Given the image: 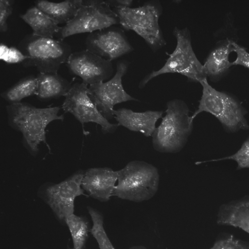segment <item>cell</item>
Segmentation results:
<instances>
[{
	"label": "cell",
	"mask_w": 249,
	"mask_h": 249,
	"mask_svg": "<svg viewBox=\"0 0 249 249\" xmlns=\"http://www.w3.org/2000/svg\"><path fill=\"white\" fill-rule=\"evenodd\" d=\"M216 222L240 229L249 234V197L222 205L218 211Z\"/></svg>",
	"instance_id": "16"
},
{
	"label": "cell",
	"mask_w": 249,
	"mask_h": 249,
	"mask_svg": "<svg viewBox=\"0 0 249 249\" xmlns=\"http://www.w3.org/2000/svg\"><path fill=\"white\" fill-rule=\"evenodd\" d=\"M128 68L126 62L118 63L115 75L108 81L91 85L87 89L88 94L100 112L107 119L114 117V107L118 104L137 100L124 90L122 78Z\"/></svg>",
	"instance_id": "10"
},
{
	"label": "cell",
	"mask_w": 249,
	"mask_h": 249,
	"mask_svg": "<svg viewBox=\"0 0 249 249\" xmlns=\"http://www.w3.org/2000/svg\"><path fill=\"white\" fill-rule=\"evenodd\" d=\"M231 42L228 39L209 54L203 64L207 76L213 79L220 78L233 66L229 60V55L233 51Z\"/></svg>",
	"instance_id": "18"
},
{
	"label": "cell",
	"mask_w": 249,
	"mask_h": 249,
	"mask_svg": "<svg viewBox=\"0 0 249 249\" xmlns=\"http://www.w3.org/2000/svg\"><path fill=\"white\" fill-rule=\"evenodd\" d=\"M66 63L70 72L87 86L104 82L113 72L111 61L86 49L72 53Z\"/></svg>",
	"instance_id": "12"
},
{
	"label": "cell",
	"mask_w": 249,
	"mask_h": 249,
	"mask_svg": "<svg viewBox=\"0 0 249 249\" xmlns=\"http://www.w3.org/2000/svg\"><path fill=\"white\" fill-rule=\"evenodd\" d=\"M36 77L29 75L1 93V96L10 104L19 103L25 98L36 95Z\"/></svg>",
	"instance_id": "21"
},
{
	"label": "cell",
	"mask_w": 249,
	"mask_h": 249,
	"mask_svg": "<svg viewBox=\"0 0 249 249\" xmlns=\"http://www.w3.org/2000/svg\"><path fill=\"white\" fill-rule=\"evenodd\" d=\"M129 249H147L143 246H135L131 247Z\"/></svg>",
	"instance_id": "29"
},
{
	"label": "cell",
	"mask_w": 249,
	"mask_h": 249,
	"mask_svg": "<svg viewBox=\"0 0 249 249\" xmlns=\"http://www.w3.org/2000/svg\"><path fill=\"white\" fill-rule=\"evenodd\" d=\"M13 12V1L0 0V31L5 32L8 30L7 20Z\"/></svg>",
	"instance_id": "27"
},
{
	"label": "cell",
	"mask_w": 249,
	"mask_h": 249,
	"mask_svg": "<svg viewBox=\"0 0 249 249\" xmlns=\"http://www.w3.org/2000/svg\"><path fill=\"white\" fill-rule=\"evenodd\" d=\"M84 174L78 171L59 183L43 188L41 192L43 199L61 222L65 223L69 216L74 214L75 198L87 196L81 187Z\"/></svg>",
	"instance_id": "9"
},
{
	"label": "cell",
	"mask_w": 249,
	"mask_h": 249,
	"mask_svg": "<svg viewBox=\"0 0 249 249\" xmlns=\"http://www.w3.org/2000/svg\"><path fill=\"white\" fill-rule=\"evenodd\" d=\"M72 238L73 249H85L89 237V224L87 219L74 214L69 216L65 222Z\"/></svg>",
	"instance_id": "22"
},
{
	"label": "cell",
	"mask_w": 249,
	"mask_h": 249,
	"mask_svg": "<svg viewBox=\"0 0 249 249\" xmlns=\"http://www.w3.org/2000/svg\"><path fill=\"white\" fill-rule=\"evenodd\" d=\"M88 86L75 83L64 96L62 105L63 110L73 115L83 126L85 123H94L99 124L105 133H113L118 125L110 123L98 110L89 97Z\"/></svg>",
	"instance_id": "11"
},
{
	"label": "cell",
	"mask_w": 249,
	"mask_h": 249,
	"mask_svg": "<svg viewBox=\"0 0 249 249\" xmlns=\"http://www.w3.org/2000/svg\"><path fill=\"white\" fill-rule=\"evenodd\" d=\"M119 23V18L107 1L83 0L76 15L56 35L63 40L69 36L85 33H91Z\"/></svg>",
	"instance_id": "8"
},
{
	"label": "cell",
	"mask_w": 249,
	"mask_h": 249,
	"mask_svg": "<svg viewBox=\"0 0 249 249\" xmlns=\"http://www.w3.org/2000/svg\"><path fill=\"white\" fill-rule=\"evenodd\" d=\"M68 249H70V248H69Z\"/></svg>",
	"instance_id": "30"
},
{
	"label": "cell",
	"mask_w": 249,
	"mask_h": 249,
	"mask_svg": "<svg viewBox=\"0 0 249 249\" xmlns=\"http://www.w3.org/2000/svg\"><path fill=\"white\" fill-rule=\"evenodd\" d=\"M210 249H249V242L229 233L220 235Z\"/></svg>",
	"instance_id": "24"
},
{
	"label": "cell",
	"mask_w": 249,
	"mask_h": 249,
	"mask_svg": "<svg viewBox=\"0 0 249 249\" xmlns=\"http://www.w3.org/2000/svg\"><path fill=\"white\" fill-rule=\"evenodd\" d=\"M189 109L180 100H173L167 104L165 115L152 135L155 150L161 153H176L185 145L193 128Z\"/></svg>",
	"instance_id": "2"
},
{
	"label": "cell",
	"mask_w": 249,
	"mask_h": 249,
	"mask_svg": "<svg viewBox=\"0 0 249 249\" xmlns=\"http://www.w3.org/2000/svg\"><path fill=\"white\" fill-rule=\"evenodd\" d=\"M117 178V171L110 168H90L84 174L82 187L91 197L106 202L113 196Z\"/></svg>",
	"instance_id": "14"
},
{
	"label": "cell",
	"mask_w": 249,
	"mask_h": 249,
	"mask_svg": "<svg viewBox=\"0 0 249 249\" xmlns=\"http://www.w3.org/2000/svg\"><path fill=\"white\" fill-rule=\"evenodd\" d=\"M18 48L27 56L23 66L35 67L42 73H57L72 53L70 45L63 40L33 34L26 36Z\"/></svg>",
	"instance_id": "6"
},
{
	"label": "cell",
	"mask_w": 249,
	"mask_h": 249,
	"mask_svg": "<svg viewBox=\"0 0 249 249\" xmlns=\"http://www.w3.org/2000/svg\"><path fill=\"white\" fill-rule=\"evenodd\" d=\"M27 56L18 48L8 46L1 43L0 45V59L10 64H18L25 61Z\"/></svg>",
	"instance_id": "26"
},
{
	"label": "cell",
	"mask_w": 249,
	"mask_h": 249,
	"mask_svg": "<svg viewBox=\"0 0 249 249\" xmlns=\"http://www.w3.org/2000/svg\"><path fill=\"white\" fill-rule=\"evenodd\" d=\"M199 83L202 87V94L197 109L190 117L192 122L198 114L206 112L215 117L229 132L249 129L245 117L247 111L236 99L213 88L207 78Z\"/></svg>",
	"instance_id": "3"
},
{
	"label": "cell",
	"mask_w": 249,
	"mask_h": 249,
	"mask_svg": "<svg viewBox=\"0 0 249 249\" xmlns=\"http://www.w3.org/2000/svg\"><path fill=\"white\" fill-rule=\"evenodd\" d=\"M117 173V183L113 196L140 202L150 199L158 191L160 176L158 169L151 164L131 161Z\"/></svg>",
	"instance_id": "4"
},
{
	"label": "cell",
	"mask_w": 249,
	"mask_h": 249,
	"mask_svg": "<svg viewBox=\"0 0 249 249\" xmlns=\"http://www.w3.org/2000/svg\"><path fill=\"white\" fill-rule=\"evenodd\" d=\"M114 11L119 23L126 30H131L142 37L153 50L165 44L159 20L160 6L149 2L137 7H130L125 1H113Z\"/></svg>",
	"instance_id": "5"
},
{
	"label": "cell",
	"mask_w": 249,
	"mask_h": 249,
	"mask_svg": "<svg viewBox=\"0 0 249 249\" xmlns=\"http://www.w3.org/2000/svg\"><path fill=\"white\" fill-rule=\"evenodd\" d=\"M20 18L33 30V34L39 36L53 37L61 27L36 6L29 8Z\"/></svg>",
	"instance_id": "20"
},
{
	"label": "cell",
	"mask_w": 249,
	"mask_h": 249,
	"mask_svg": "<svg viewBox=\"0 0 249 249\" xmlns=\"http://www.w3.org/2000/svg\"><path fill=\"white\" fill-rule=\"evenodd\" d=\"M233 51L236 53V59L232 62L233 65H240L249 70V53L243 46L232 40Z\"/></svg>",
	"instance_id": "28"
},
{
	"label": "cell",
	"mask_w": 249,
	"mask_h": 249,
	"mask_svg": "<svg viewBox=\"0 0 249 249\" xmlns=\"http://www.w3.org/2000/svg\"><path fill=\"white\" fill-rule=\"evenodd\" d=\"M85 45L86 50L109 61L133 50L124 33L112 26L89 34Z\"/></svg>",
	"instance_id": "13"
},
{
	"label": "cell",
	"mask_w": 249,
	"mask_h": 249,
	"mask_svg": "<svg viewBox=\"0 0 249 249\" xmlns=\"http://www.w3.org/2000/svg\"><path fill=\"white\" fill-rule=\"evenodd\" d=\"M234 160L237 164V169L249 168V137L243 142L240 148L232 155L215 159L207 161L199 162L202 163L208 161H217L220 160Z\"/></svg>",
	"instance_id": "25"
},
{
	"label": "cell",
	"mask_w": 249,
	"mask_h": 249,
	"mask_svg": "<svg viewBox=\"0 0 249 249\" xmlns=\"http://www.w3.org/2000/svg\"><path fill=\"white\" fill-rule=\"evenodd\" d=\"M163 111L147 110L135 112L131 109L121 108L114 110V118L118 125L128 130L140 132L145 137L152 136L158 120L162 118Z\"/></svg>",
	"instance_id": "15"
},
{
	"label": "cell",
	"mask_w": 249,
	"mask_h": 249,
	"mask_svg": "<svg viewBox=\"0 0 249 249\" xmlns=\"http://www.w3.org/2000/svg\"><path fill=\"white\" fill-rule=\"evenodd\" d=\"M59 110L58 107L37 108L23 102L7 107L10 123L21 132L26 146L34 154L38 151L41 142L50 150L46 141V128L51 122L64 119L63 115H58Z\"/></svg>",
	"instance_id": "1"
},
{
	"label": "cell",
	"mask_w": 249,
	"mask_h": 249,
	"mask_svg": "<svg viewBox=\"0 0 249 249\" xmlns=\"http://www.w3.org/2000/svg\"><path fill=\"white\" fill-rule=\"evenodd\" d=\"M173 34L177 39L174 51L160 69L152 71L141 81L140 88H143L153 78L166 73H178L195 82L199 83L207 78L203 65L193 50L189 31L187 28H175Z\"/></svg>",
	"instance_id": "7"
},
{
	"label": "cell",
	"mask_w": 249,
	"mask_h": 249,
	"mask_svg": "<svg viewBox=\"0 0 249 249\" xmlns=\"http://www.w3.org/2000/svg\"><path fill=\"white\" fill-rule=\"evenodd\" d=\"M82 0H67L54 2L41 0L35 6L45 13L57 24L67 23L76 15L83 3Z\"/></svg>",
	"instance_id": "19"
},
{
	"label": "cell",
	"mask_w": 249,
	"mask_h": 249,
	"mask_svg": "<svg viewBox=\"0 0 249 249\" xmlns=\"http://www.w3.org/2000/svg\"><path fill=\"white\" fill-rule=\"evenodd\" d=\"M93 225L90 232L96 239L100 249H116L109 239L104 227V217L98 210L88 207Z\"/></svg>",
	"instance_id": "23"
},
{
	"label": "cell",
	"mask_w": 249,
	"mask_h": 249,
	"mask_svg": "<svg viewBox=\"0 0 249 249\" xmlns=\"http://www.w3.org/2000/svg\"><path fill=\"white\" fill-rule=\"evenodd\" d=\"M36 78V96L42 101L65 96L72 86L71 83L57 73L39 72Z\"/></svg>",
	"instance_id": "17"
}]
</instances>
